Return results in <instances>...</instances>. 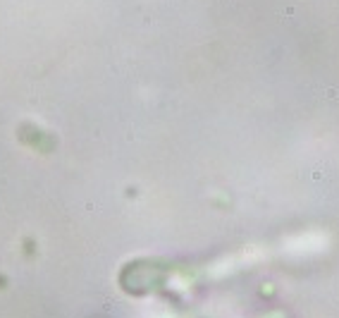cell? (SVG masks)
I'll return each mask as SVG.
<instances>
[{"label":"cell","instance_id":"6da1fadb","mask_svg":"<svg viewBox=\"0 0 339 318\" xmlns=\"http://www.w3.org/2000/svg\"><path fill=\"white\" fill-rule=\"evenodd\" d=\"M129 275V280H122L127 292H148L155 290L162 282V273L153 261H136V263L127 265L124 278Z\"/></svg>","mask_w":339,"mask_h":318}]
</instances>
